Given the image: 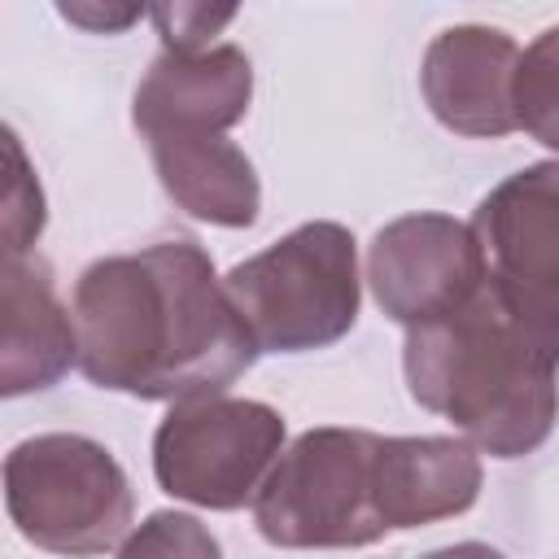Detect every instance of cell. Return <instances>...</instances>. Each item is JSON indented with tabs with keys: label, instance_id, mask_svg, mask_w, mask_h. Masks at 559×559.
I'll return each instance as SVG.
<instances>
[{
	"label": "cell",
	"instance_id": "cell-1",
	"mask_svg": "<svg viewBox=\"0 0 559 559\" xmlns=\"http://www.w3.org/2000/svg\"><path fill=\"white\" fill-rule=\"evenodd\" d=\"M79 371L140 402L227 393L258 345L197 240H157L140 253L96 258L70 297Z\"/></svg>",
	"mask_w": 559,
	"mask_h": 559
},
{
	"label": "cell",
	"instance_id": "cell-2",
	"mask_svg": "<svg viewBox=\"0 0 559 559\" xmlns=\"http://www.w3.org/2000/svg\"><path fill=\"white\" fill-rule=\"evenodd\" d=\"M402 371L411 397L489 459H524L555 432L559 358L498 306L489 284L454 314L406 328Z\"/></svg>",
	"mask_w": 559,
	"mask_h": 559
},
{
	"label": "cell",
	"instance_id": "cell-3",
	"mask_svg": "<svg viewBox=\"0 0 559 559\" xmlns=\"http://www.w3.org/2000/svg\"><path fill=\"white\" fill-rule=\"evenodd\" d=\"M258 354H310L336 345L358 323V245L354 231L314 218L236 262L227 275Z\"/></svg>",
	"mask_w": 559,
	"mask_h": 559
},
{
	"label": "cell",
	"instance_id": "cell-4",
	"mask_svg": "<svg viewBox=\"0 0 559 559\" xmlns=\"http://www.w3.org/2000/svg\"><path fill=\"white\" fill-rule=\"evenodd\" d=\"M4 511L35 550L87 559L127 542L135 493L100 441L39 432L4 454Z\"/></svg>",
	"mask_w": 559,
	"mask_h": 559
},
{
	"label": "cell",
	"instance_id": "cell-5",
	"mask_svg": "<svg viewBox=\"0 0 559 559\" xmlns=\"http://www.w3.org/2000/svg\"><path fill=\"white\" fill-rule=\"evenodd\" d=\"M376 445L367 428H306L253 498L258 533L280 550H358L389 537L376 507Z\"/></svg>",
	"mask_w": 559,
	"mask_h": 559
},
{
	"label": "cell",
	"instance_id": "cell-6",
	"mask_svg": "<svg viewBox=\"0 0 559 559\" xmlns=\"http://www.w3.org/2000/svg\"><path fill=\"white\" fill-rule=\"evenodd\" d=\"M284 415L253 397L175 402L153 432L157 485L205 511H240L284 454Z\"/></svg>",
	"mask_w": 559,
	"mask_h": 559
},
{
	"label": "cell",
	"instance_id": "cell-7",
	"mask_svg": "<svg viewBox=\"0 0 559 559\" xmlns=\"http://www.w3.org/2000/svg\"><path fill=\"white\" fill-rule=\"evenodd\" d=\"M498 306L559 358V162L507 175L472 214Z\"/></svg>",
	"mask_w": 559,
	"mask_h": 559
},
{
	"label": "cell",
	"instance_id": "cell-8",
	"mask_svg": "<svg viewBox=\"0 0 559 559\" xmlns=\"http://www.w3.org/2000/svg\"><path fill=\"white\" fill-rule=\"evenodd\" d=\"M367 284L376 306L402 328L454 314L485 288V258L472 223L432 210L384 223L367 245Z\"/></svg>",
	"mask_w": 559,
	"mask_h": 559
},
{
	"label": "cell",
	"instance_id": "cell-9",
	"mask_svg": "<svg viewBox=\"0 0 559 559\" xmlns=\"http://www.w3.org/2000/svg\"><path fill=\"white\" fill-rule=\"evenodd\" d=\"M515 70H520V44L507 31L463 22V26H445L424 48L419 92L445 131L472 140H498L520 127Z\"/></svg>",
	"mask_w": 559,
	"mask_h": 559
},
{
	"label": "cell",
	"instance_id": "cell-10",
	"mask_svg": "<svg viewBox=\"0 0 559 559\" xmlns=\"http://www.w3.org/2000/svg\"><path fill=\"white\" fill-rule=\"evenodd\" d=\"M253 100V66L236 44H210L201 52L162 48L144 70L131 122L144 140L157 135H227Z\"/></svg>",
	"mask_w": 559,
	"mask_h": 559
},
{
	"label": "cell",
	"instance_id": "cell-11",
	"mask_svg": "<svg viewBox=\"0 0 559 559\" xmlns=\"http://www.w3.org/2000/svg\"><path fill=\"white\" fill-rule=\"evenodd\" d=\"M480 480V450L463 437H380L376 445V507L389 533L472 511Z\"/></svg>",
	"mask_w": 559,
	"mask_h": 559
},
{
	"label": "cell",
	"instance_id": "cell-12",
	"mask_svg": "<svg viewBox=\"0 0 559 559\" xmlns=\"http://www.w3.org/2000/svg\"><path fill=\"white\" fill-rule=\"evenodd\" d=\"M70 362H79V336L70 310L57 301L52 271L35 253L4 258V341H0V393L22 397L52 389Z\"/></svg>",
	"mask_w": 559,
	"mask_h": 559
},
{
	"label": "cell",
	"instance_id": "cell-13",
	"mask_svg": "<svg viewBox=\"0 0 559 559\" xmlns=\"http://www.w3.org/2000/svg\"><path fill=\"white\" fill-rule=\"evenodd\" d=\"M153 170L166 197L201 223L253 227L262 210V183L253 162L227 135H157L148 140Z\"/></svg>",
	"mask_w": 559,
	"mask_h": 559
},
{
	"label": "cell",
	"instance_id": "cell-14",
	"mask_svg": "<svg viewBox=\"0 0 559 559\" xmlns=\"http://www.w3.org/2000/svg\"><path fill=\"white\" fill-rule=\"evenodd\" d=\"M515 118L520 127L559 153V26H546L515 70Z\"/></svg>",
	"mask_w": 559,
	"mask_h": 559
},
{
	"label": "cell",
	"instance_id": "cell-15",
	"mask_svg": "<svg viewBox=\"0 0 559 559\" xmlns=\"http://www.w3.org/2000/svg\"><path fill=\"white\" fill-rule=\"evenodd\" d=\"M114 559H223L218 537L188 511H153L127 533Z\"/></svg>",
	"mask_w": 559,
	"mask_h": 559
},
{
	"label": "cell",
	"instance_id": "cell-16",
	"mask_svg": "<svg viewBox=\"0 0 559 559\" xmlns=\"http://www.w3.org/2000/svg\"><path fill=\"white\" fill-rule=\"evenodd\" d=\"M9 148V197H4V258H26L44 231V188L26 166V153L13 131H4Z\"/></svg>",
	"mask_w": 559,
	"mask_h": 559
},
{
	"label": "cell",
	"instance_id": "cell-17",
	"mask_svg": "<svg viewBox=\"0 0 559 559\" xmlns=\"http://www.w3.org/2000/svg\"><path fill=\"white\" fill-rule=\"evenodd\" d=\"M148 17L157 22V35L170 52H201L210 48V35H218V26H227L236 17V9H210V4H157L148 9Z\"/></svg>",
	"mask_w": 559,
	"mask_h": 559
},
{
	"label": "cell",
	"instance_id": "cell-18",
	"mask_svg": "<svg viewBox=\"0 0 559 559\" xmlns=\"http://www.w3.org/2000/svg\"><path fill=\"white\" fill-rule=\"evenodd\" d=\"M148 9H140V4H61V17H70V22H79V26H87V31H105V35H114V31H122V26H131L135 17H144Z\"/></svg>",
	"mask_w": 559,
	"mask_h": 559
},
{
	"label": "cell",
	"instance_id": "cell-19",
	"mask_svg": "<svg viewBox=\"0 0 559 559\" xmlns=\"http://www.w3.org/2000/svg\"><path fill=\"white\" fill-rule=\"evenodd\" d=\"M419 559H502V550L485 546V542H454V546H441V550H428Z\"/></svg>",
	"mask_w": 559,
	"mask_h": 559
}]
</instances>
